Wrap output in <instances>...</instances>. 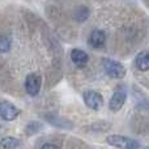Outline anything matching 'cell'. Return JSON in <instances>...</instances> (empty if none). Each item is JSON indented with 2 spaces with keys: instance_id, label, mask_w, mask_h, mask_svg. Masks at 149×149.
<instances>
[{
  "instance_id": "obj_1",
  "label": "cell",
  "mask_w": 149,
  "mask_h": 149,
  "mask_svg": "<svg viewBox=\"0 0 149 149\" xmlns=\"http://www.w3.org/2000/svg\"><path fill=\"white\" fill-rule=\"evenodd\" d=\"M107 144L113 145L115 148H120V149H139L140 145L136 140L130 139L126 136H119V135H111L106 139Z\"/></svg>"
},
{
  "instance_id": "obj_2",
  "label": "cell",
  "mask_w": 149,
  "mask_h": 149,
  "mask_svg": "<svg viewBox=\"0 0 149 149\" xmlns=\"http://www.w3.org/2000/svg\"><path fill=\"white\" fill-rule=\"evenodd\" d=\"M103 68H105L106 73L109 76L114 77V79H123L126 74V70H124L123 64L119 62H115L113 59H105L103 60Z\"/></svg>"
},
{
  "instance_id": "obj_3",
  "label": "cell",
  "mask_w": 149,
  "mask_h": 149,
  "mask_svg": "<svg viewBox=\"0 0 149 149\" xmlns=\"http://www.w3.org/2000/svg\"><path fill=\"white\" fill-rule=\"evenodd\" d=\"M84 101H85V105L89 109H93V110H98L103 105V97L98 92H94V90L85 92Z\"/></svg>"
},
{
  "instance_id": "obj_4",
  "label": "cell",
  "mask_w": 149,
  "mask_h": 149,
  "mask_svg": "<svg viewBox=\"0 0 149 149\" xmlns=\"http://www.w3.org/2000/svg\"><path fill=\"white\" fill-rule=\"evenodd\" d=\"M25 89L30 95H37L41 89V77L36 73H30L26 77Z\"/></svg>"
},
{
  "instance_id": "obj_5",
  "label": "cell",
  "mask_w": 149,
  "mask_h": 149,
  "mask_svg": "<svg viewBox=\"0 0 149 149\" xmlns=\"http://www.w3.org/2000/svg\"><path fill=\"white\" fill-rule=\"evenodd\" d=\"M127 100V94L124 90H116L114 93V95L111 97L110 103H109V107H110L111 111H118L123 107L124 102Z\"/></svg>"
},
{
  "instance_id": "obj_6",
  "label": "cell",
  "mask_w": 149,
  "mask_h": 149,
  "mask_svg": "<svg viewBox=\"0 0 149 149\" xmlns=\"http://www.w3.org/2000/svg\"><path fill=\"white\" fill-rule=\"evenodd\" d=\"M18 115V109L9 102H0V116L4 120H13Z\"/></svg>"
},
{
  "instance_id": "obj_7",
  "label": "cell",
  "mask_w": 149,
  "mask_h": 149,
  "mask_svg": "<svg viewBox=\"0 0 149 149\" xmlns=\"http://www.w3.org/2000/svg\"><path fill=\"white\" fill-rule=\"evenodd\" d=\"M71 59H72V62L74 63L76 67H85L89 58H88L86 52H84L82 50L73 49L72 52H71Z\"/></svg>"
},
{
  "instance_id": "obj_8",
  "label": "cell",
  "mask_w": 149,
  "mask_h": 149,
  "mask_svg": "<svg viewBox=\"0 0 149 149\" xmlns=\"http://www.w3.org/2000/svg\"><path fill=\"white\" fill-rule=\"evenodd\" d=\"M105 41H106V36L102 30L92 31V34H90V37H89V43L92 45L93 47H95V49L102 46V45L105 43Z\"/></svg>"
},
{
  "instance_id": "obj_9",
  "label": "cell",
  "mask_w": 149,
  "mask_h": 149,
  "mask_svg": "<svg viewBox=\"0 0 149 149\" xmlns=\"http://www.w3.org/2000/svg\"><path fill=\"white\" fill-rule=\"evenodd\" d=\"M136 65L139 70L148 71L149 70V51H141L136 56Z\"/></svg>"
},
{
  "instance_id": "obj_10",
  "label": "cell",
  "mask_w": 149,
  "mask_h": 149,
  "mask_svg": "<svg viewBox=\"0 0 149 149\" xmlns=\"http://www.w3.org/2000/svg\"><path fill=\"white\" fill-rule=\"evenodd\" d=\"M0 145L4 149H15L20 145V140L15 139V137H4L0 141Z\"/></svg>"
},
{
  "instance_id": "obj_11",
  "label": "cell",
  "mask_w": 149,
  "mask_h": 149,
  "mask_svg": "<svg viewBox=\"0 0 149 149\" xmlns=\"http://www.w3.org/2000/svg\"><path fill=\"white\" fill-rule=\"evenodd\" d=\"M10 39L5 36H0V52H7L10 49Z\"/></svg>"
},
{
  "instance_id": "obj_12",
  "label": "cell",
  "mask_w": 149,
  "mask_h": 149,
  "mask_svg": "<svg viewBox=\"0 0 149 149\" xmlns=\"http://www.w3.org/2000/svg\"><path fill=\"white\" fill-rule=\"evenodd\" d=\"M89 16V10L86 9V7H80L79 10L76 12V18L79 21H84L86 20V17Z\"/></svg>"
},
{
  "instance_id": "obj_13",
  "label": "cell",
  "mask_w": 149,
  "mask_h": 149,
  "mask_svg": "<svg viewBox=\"0 0 149 149\" xmlns=\"http://www.w3.org/2000/svg\"><path fill=\"white\" fill-rule=\"evenodd\" d=\"M41 149H56L54 147V145H51V144H46V145H43Z\"/></svg>"
},
{
  "instance_id": "obj_14",
  "label": "cell",
  "mask_w": 149,
  "mask_h": 149,
  "mask_svg": "<svg viewBox=\"0 0 149 149\" xmlns=\"http://www.w3.org/2000/svg\"><path fill=\"white\" fill-rule=\"evenodd\" d=\"M145 149H149V147H148V148H145Z\"/></svg>"
}]
</instances>
